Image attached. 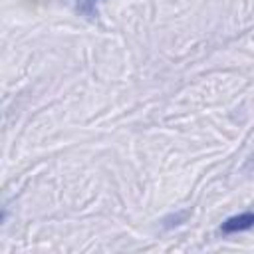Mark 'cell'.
<instances>
[{"mask_svg":"<svg viewBox=\"0 0 254 254\" xmlns=\"http://www.w3.org/2000/svg\"><path fill=\"white\" fill-rule=\"evenodd\" d=\"M250 228H254V212H242V214L226 218L220 226V232L222 234H236V232H244Z\"/></svg>","mask_w":254,"mask_h":254,"instance_id":"1","label":"cell"},{"mask_svg":"<svg viewBox=\"0 0 254 254\" xmlns=\"http://www.w3.org/2000/svg\"><path fill=\"white\" fill-rule=\"evenodd\" d=\"M99 2L101 0H77L75 2V10L81 14V16H85V18H95L97 16V6H99Z\"/></svg>","mask_w":254,"mask_h":254,"instance_id":"2","label":"cell"}]
</instances>
